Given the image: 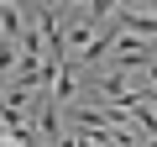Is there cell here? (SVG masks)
Wrapping results in <instances>:
<instances>
[{
    "label": "cell",
    "mask_w": 157,
    "mask_h": 147,
    "mask_svg": "<svg viewBox=\"0 0 157 147\" xmlns=\"http://www.w3.org/2000/svg\"><path fill=\"white\" fill-rule=\"evenodd\" d=\"M110 26L152 42V37H157V11H152V6H110Z\"/></svg>",
    "instance_id": "1"
}]
</instances>
